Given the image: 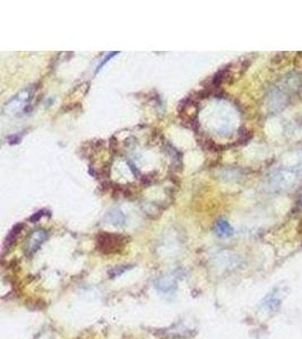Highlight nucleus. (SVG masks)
Segmentation results:
<instances>
[{"label":"nucleus","instance_id":"f03ea898","mask_svg":"<svg viewBox=\"0 0 302 339\" xmlns=\"http://www.w3.org/2000/svg\"><path fill=\"white\" fill-rule=\"evenodd\" d=\"M126 244V237L120 234L102 233L98 237V249L106 254L120 252Z\"/></svg>","mask_w":302,"mask_h":339},{"label":"nucleus","instance_id":"423d86ee","mask_svg":"<svg viewBox=\"0 0 302 339\" xmlns=\"http://www.w3.org/2000/svg\"><path fill=\"white\" fill-rule=\"evenodd\" d=\"M124 219H126V217H124V213L118 211V209L110 212L109 214H107V221H109L107 223H110V224L112 225H116V226L124 225Z\"/></svg>","mask_w":302,"mask_h":339},{"label":"nucleus","instance_id":"0eeeda50","mask_svg":"<svg viewBox=\"0 0 302 339\" xmlns=\"http://www.w3.org/2000/svg\"><path fill=\"white\" fill-rule=\"evenodd\" d=\"M118 54H119V52H109V54H107L106 57H104L102 60L100 61V64L98 65V67H96L95 74H98V72L101 71V69H102L104 66H106V64H107V61H110L111 59L114 57V55H118Z\"/></svg>","mask_w":302,"mask_h":339},{"label":"nucleus","instance_id":"f257e3e1","mask_svg":"<svg viewBox=\"0 0 302 339\" xmlns=\"http://www.w3.org/2000/svg\"><path fill=\"white\" fill-rule=\"evenodd\" d=\"M34 86H30L27 89H24L15 94L12 99H9L2 107V113L7 117H14L18 113H22L25 111L27 106L31 103V100L34 95Z\"/></svg>","mask_w":302,"mask_h":339},{"label":"nucleus","instance_id":"1a4fd4ad","mask_svg":"<svg viewBox=\"0 0 302 339\" xmlns=\"http://www.w3.org/2000/svg\"><path fill=\"white\" fill-rule=\"evenodd\" d=\"M41 216H42V212H39V213H36V214H34L32 217H31V221H32L33 223L34 222H37L39 219L41 218Z\"/></svg>","mask_w":302,"mask_h":339},{"label":"nucleus","instance_id":"6e6552de","mask_svg":"<svg viewBox=\"0 0 302 339\" xmlns=\"http://www.w3.org/2000/svg\"><path fill=\"white\" fill-rule=\"evenodd\" d=\"M20 138H22V137H20V136H18V135H14V136H10V137L8 138V139H9V141H8V143H9V144H10V145H15V144H18V143L20 142Z\"/></svg>","mask_w":302,"mask_h":339},{"label":"nucleus","instance_id":"39448f33","mask_svg":"<svg viewBox=\"0 0 302 339\" xmlns=\"http://www.w3.org/2000/svg\"><path fill=\"white\" fill-rule=\"evenodd\" d=\"M23 224H17L13 227L12 230L9 231V233H8V235H7L6 237V241H5V246H3V249H9L10 247L13 246L14 243L16 242V239H17V236L19 235V233H20V231L23 230Z\"/></svg>","mask_w":302,"mask_h":339},{"label":"nucleus","instance_id":"20e7f679","mask_svg":"<svg viewBox=\"0 0 302 339\" xmlns=\"http://www.w3.org/2000/svg\"><path fill=\"white\" fill-rule=\"evenodd\" d=\"M214 233L218 236H230L233 234V229H232L230 223H229L227 219L221 218L215 222Z\"/></svg>","mask_w":302,"mask_h":339},{"label":"nucleus","instance_id":"7ed1b4c3","mask_svg":"<svg viewBox=\"0 0 302 339\" xmlns=\"http://www.w3.org/2000/svg\"><path fill=\"white\" fill-rule=\"evenodd\" d=\"M47 237H48V233L46 230H42V229L34 230L33 232L30 234L29 239H27V242L25 246L26 256L33 257L34 254L40 250V248L42 247V244L46 242Z\"/></svg>","mask_w":302,"mask_h":339}]
</instances>
